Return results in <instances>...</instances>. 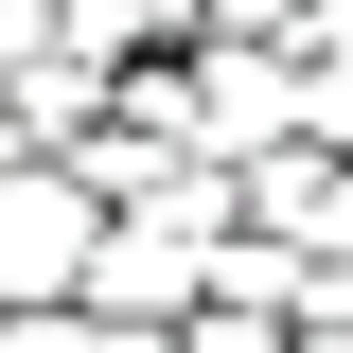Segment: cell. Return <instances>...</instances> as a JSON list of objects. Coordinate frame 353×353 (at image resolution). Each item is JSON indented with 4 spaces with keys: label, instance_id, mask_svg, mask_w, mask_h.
<instances>
[{
    "label": "cell",
    "instance_id": "6da1fadb",
    "mask_svg": "<svg viewBox=\"0 0 353 353\" xmlns=\"http://www.w3.org/2000/svg\"><path fill=\"white\" fill-rule=\"evenodd\" d=\"M106 176L88 159H18L0 176V318H71L88 283H106Z\"/></svg>",
    "mask_w": 353,
    "mask_h": 353
}]
</instances>
